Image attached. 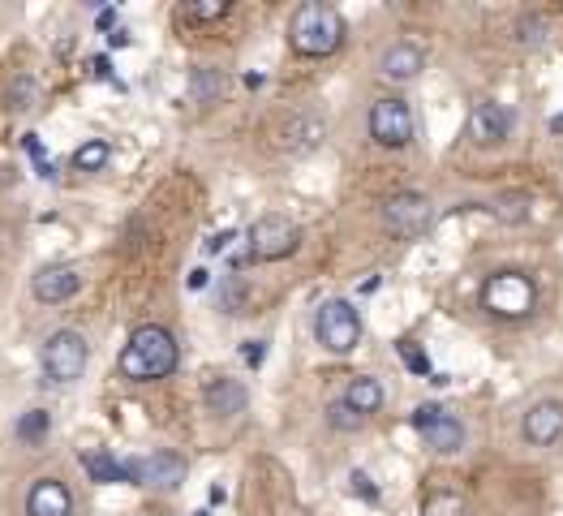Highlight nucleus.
<instances>
[{"mask_svg": "<svg viewBox=\"0 0 563 516\" xmlns=\"http://www.w3.org/2000/svg\"><path fill=\"white\" fill-rule=\"evenodd\" d=\"M396 349H400V357H404V366H409V370H413V375H430V362H426V357H422V353H417V349H413V344H409V340H400V344H396Z\"/></svg>", "mask_w": 563, "mask_h": 516, "instance_id": "obj_30", "label": "nucleus"}, {"mask_svg": "<svg viewBox=\"0 0 563 516\" xmlns=\"http://www.w3.org/2000/svg\"><path fill=\"white\" fill-rule=\"evenodd\" d=\"M241 353H245V362H250V366H258V362H263V353H267V349H263V340H250Z\"/></svg>", "mask_w": 563, "mask_h": 516, "instance_id": "obj_32", "label": "nucleus"}, {"mask_svg": "<svg viewBox=\"0 0 563 516\" xmlns=\"http://www.w3.org/2000/svg\"><path fill=\"white\" fill-rule=\"evenodd\" d=\"M228 241H237V233H233V228H224V233H215V237L207 241V254H224V250H228Z\"/></svg>", "mask_w": 563, "mask_h": 516, "instance_id": "obj_31", "label": "nucleus"}, {"mask_svg": "<svg viewBox=\"0 0 563 516\" xmlns=\"http://www.w3.org/2000/svg\"><path fill=\"white\" fill-rule=\"evenodd\" d=\"M314 336L331 353H353L357 340H362V319H357L353 301H344V297L323 301L319 314H314Z\"/></svg>", "mask_w": 563, "mask_h": 516, "instance_id": "obj_4", "label": "nucleus"}, {"mask_svg": "<svg viewBox=\"0 0 563 516\" xmlns=\"http://www.w3.org/2000/svg\"><path fill=\"white\" fill-rule=\"evenodd\" d=\"M207 280H211V271H207V267L190 271V289H207Z\"/></svg>", "mask_w": 563, "mask_h": 516, "instance_id": "obj_33", "label": "nucleus"}, {"mask_svg": "<svg viewBox=\"0 0 563 516\" xmlns=\"http://www.w3.org/2000/svg\"><path fill=\"white\" fill-rule=\"evenodd\" d=\"M224 91V78L215 74V69H194L190 74V99L194 104H211V99H220Z\"/></svg>", "mask_w": 563, "mask_h": 516, "instance_id": "obj_21", "label": "nucleus"}, {"mask_svg": "<svg viewBox=\"0 0 563 516\" xmlns=\"http://www.w3.org/2000/svg\"><path fill=\"white\" fill-rule=\"evenodd\" d=\"M112 22H117V9H104V13H99V31H108Z\"/></svg>", "mask_w": 563, "mask_h": 516, "instance_id": "obj_35", "label": "nucleus"}, {"mask_svg": "<svg viewBox=\"0 0 563 516\" xmlns=\"http://www.w3.org/2000/svg\"><path fill=\"white\" fill-rule=\"evenodd\" d=\"M529 194H503V198H495V220H503V224H525L529 220Z\"/></svg>", "mask_w": 563, "mask_h": 516, "instance_id": "obj_22", "label": "nucleus"}, {"mask_svg": "<svg viewBox=\"0 0 563 516\" xmlns=\"http://www.w3.org/2000/svg\"><path fill=\"white\" fill-rule=\"evenodd\" d=\"M228 9H233L228 0H190V5H185V18L190 22H220Z\"/></svg>", "mask_w": 563, "mask_h": 516, "instance_id": "obj_25", "label": "nucleus"}, {"mask_svg": "<svg viewBox=\"0 0 563 516\" xmlns=\"http://www.w3.org/2000/svg\"><path fill=\"white\" fill-rule=\"evenodd\" d=\"M82 465L95 482H129V465L117 461L112 452H82Z\"/></svg>", "mask_w": 563, "mask_h": 516, "instance_id": "obj_19", "label": "nucleus"}, {"mask_svg": "<svg viewBox=\"0 0 563 516\" xmlns=\"http://www.w3.org/2000/svg\"><path fill=\"white\" fill-rule=\"evenodd\" d=\"M202 400H207V409L215 413V418H237L250 396H245V387L237 379H211L207 392H202Z\"/></svg>", "mask_w": 563, "mask_h": 516, "instance_id": "obj_17", "label": "nucleus"}, {"mask_svg": "<svg viewBox=\"0 0 563 516\" xmlns=\"http://www.w3.org/2000/svg\"><path fill=\"white\" fill-rule=\"evenodd\" d=\"M383 383L379 379H370V375H357L349 387H344V405H349L353 413H362V418H366V413H379L383 409Z\"/></svg>", "mask_w": 563, "mask_h": 516, "instance_id": "obj_18", "label": "nucleus"}, {"mask_svg": "<svg viewBox=\"0 0 563 516\" xmlns=\"http://www.w3.org/2000/svg\"><path fill=\"white\" fill-rule=\"evenodd\" d=\"M181 362V349H177V336L160 323H142L134 327V336L125 340V349L117 357L121 375L134 379V383H155V379H168Z\"/></svg>", "mask_w": 563, "mask_h": 516, "instance_id": "obj_1", "label": "nucleus"}, {"mask_svg": "<svg viewBox=\"0 0 563 516\" xmlns=\"http://www.w3.org/2000/svg\"><path fill=\"white\" fill-rule=\"evenodd\" d=\"M35 95H39V86H35V78H26V74H18L13 78V86H9V108H31L35 104Z\"/></svg>", "mask_w": 563, "mask_h": 516, "instance_id": "obj_26", "label": "nucleus"}, {"mask_svg": "<svg viewBox=\"0 0 563 516\" xmlns=\"http://www.w3.org/2000/svg\"><path fill=\"white\" fill-rule=\"evenodd\" d=\"M86 362H91V344L74 327H56L39 349V366L48 383H78L86 375Z\"/></svg>", "mask_w": 563, "mask_h": 516, "instance_id": "obj_3", "label": "nucleus"}, {"mask_svg": "<svg viewBox=\"0 0 563 516\" xmlns=\"http://www.w3.org/2000/svg\"><path fill=\"white\" fill-rule=\"evenodd\" d=\"M78 271L74 267H43L39 276L31 280V293H35V301H43V306H61V301H69L78 293Z\"/></svg>", "mask_w": 563, "mask_h": 516, "instance_id": "obj_13", "label": "nucleus"}, {"mask_svg": "<svg viewBox=\"0 0 563 516\" xmlns=\"http://www.w3.org/2000/svg\"><path fill=\"white\" fill-rule=\"evenodd\" d=\"M125 465H129V482L151 486V491H177L185 482V456H177V452H151V456H138V461H125Z\"/></svg>", "mask_w": 563, "mask_h": 516, "instance_id": "obj_10", "label": "nucleus"}, {"mask_svg": "<svg viewBox=\"0 0 563 516\" xmlns=\"http://www.w3.org/2000/svg\"><path fill=\"white\" fill-rule=\"evenodd\" d=\"M26 516H74V495L65 482L56 478H39L26 495Z\"/></svg>", "mask_w": 563, "mask_h": 516, "instance_id": "obj_12", "label": "nucleus"}, {"mask_svg": "<svg viewBox=\"0 0 563 516\" xmlns=\"http://www.w3.org/2000/svg\"><path fill=\"white\" fill-rule=\"evenodd\" d=\"M370 138L379 147H409L413 142V112L404 99L387 95V99H374L370 108Z\"/></svg>", "mask_w": 563, "mask_h": 516, "instance_id": "obj_8", "label": "nucleus"}, {"mask_svg": "<svg viewBox=\"0 0 563 516\" xmlns=\"http://www.w3.org/2000/svg\"><path fill=\"white\" fill-rule=\"evenodd\" d=\"M125 43H129V31H125V26H117V31H112V48H125Z\"/></svg>", "mask_w": 563, "mask_h": 516, "instance_id": "obj_36", "label": "nucleus"}, {"mask_svg": "<svg viewBox=\"0 0 563 516\" xmlns=\"http://www.w3.org/2000/svg\"><path fill=\"white\" fill-rule=\"evenodd\" d=\"M297 246H301V228L293 220H284V215H263L245 233V250L258 263H280V258L297 254Z\"/></svg>", "mask_w": 563, "mask_h": 516, "instance_id": "obj_5", "label": "nucleus"}, {"mask_svg": "<svg viewBox=\"0 0 563 516\" xmlns=\"http://www.w3.org/2000/svg\"><path fill=\"white\" fill-rule=\"evenodd\" d=\"M95 74H104V78H112V61H108V56H95Z\"/></svg>", "mask_w": 563, "mask_h": 516, "instance_id": "obj_34", "label": "nucleus"}, {"mask_svg": "<svg viewBox=\"0 0 563 516\" xmlns=\"http://www.w3.org/2000/svg\"><path fill=\"white\" fill-rule=\"evenodd\" d=\"M409 422L435 452H460L465 448V422L452 418V413L439 409V405H417Z\"/></svg>", "mask_w": 563, "mask_h": 516, "instance_id": "obj_9", "label": "nucleus"}, {"mask_svg": "<svg viewBox=\"0 0 563 516\" xmlns=\"http://www.w3.org/2000/svg\"><path fill=\"white\" fill-rule=\"evenodd\" d=\"M512 129V112L495 104V99H482V104H473L469 112V138L478 142V147H495V142L508 138Z\"/></svg>", "mask_w": 563, "mask_h": 516, "instance_id": "obj_11", "label": "nucleus"}, {"mask_svg": "<svg viewBox=\"0 0 563 516\" xmlns=\"http://www.w3.org/2000/svg\"><path fill=\"white\" fill-rule=\"evenodd\" d=\"M551 134H563V112H559V117H551Z\"/></svg>", "mask_w": 563, "mask_h": 516, "instance_id": "obj_37", "label": "nucleus"}, {"mask_svg": "<svg viewBox=\"0 0 563 516\" xmlns=\"http://www.w3.org/2000/svg\"><path fill=\"white\" fill-rule=\"evenodd\" d=\"M422 516H465V499L456 491H435L422 504Z\"/></svg>", "mask_w": 563, "mask_h": 516, "instance_id": "obj_24", "label": "nucleus"}, {"mask_svg": "<svg viewBox=\"0 0 563 516\" xmlns=\"http://www.w3.org/2000/svg\"><path fill=\"white\" fill-rule=\"evenodd\" d=\"M482 306L490 314H499V319H525L533 310V284L525 276H516V271H499V276H490L482 284Z\"/></svg>", "mask_w": 563, "mask_h": 516, "instance_id": "obj_6", "label": "nucleus"}, {"mask_svg": "<svg viewBox=\"0 0 563 516\" xmlns=\"http://www.w3.org/2000/svg\"><path fill=\"white\" fill-rule=\"evenodd\" d=\"M18 439H26V443H39V439H48V430H52V418L43 409H31V413H22L18 418Z\"/></svg>", "mask_w": 563, "mask_h": 516, "instance_id": "obj_23", "label": "nucleus"}, {"mask_svg": "<svg viewBox=\"0 0 563 516\" xmlns=\"http://www.w3.org/2000/svg\"><path fill=\"white\" fill-rule=\"evenodd\" d=\"M327 422L336 426V430H357V426H362V413H353L344 400H336V405L327 409Z\"/></svg>", "mask_w": 563, "mask_h": 516, "instance_id": "obj_27", "label": "nucleus"}, {"mask_svg": "<svg viewBox=\"0 0 563 516\" xmlns=\"http://www.w3.org/2000/svg\"><path fill=\"white\" fill-rule=\"evenodd\" d=\"M349 486H353V495H362V499H366V504H379V486L370 482V473L353 469V473H349Z\"/></svg>", "mask_w": 563, "mask_h": 516, "instance_id": "obj_29", "label": "nucleus"}, {"mask_svg": "<svg viewBox=\"0 0 563 516\" xmlns=\"http://www.w3.org/2000/svg\"><path fill=\"white\" fill-rule=\"evenodd\" d=\"M516 39H521L525 48H538V43L546 39V26H542V18H521V26H516Z\"/></svg>", "mask_w": 563, "mask_h": 516, "instance_id": "obj_28", "label": "nucleus"}, {"mask_svg": "<svg viewBox=\"0 0 563 516\" xmlns=\"http://www.w3.org/2000/svg\"><path fill=\"white\" fill-rule=\"evenodd\" d=\"M323 138H327V125H323L319 117H314V112H297V117H288L284 129H280V147H284V151H293V155L314 151Z\"/></svg>", "mask_w": 563, "mask_h": 516, "instance_id": "obj_14", "label": "nucleus"}, {"mask_svg": "<svg viewBox=\"0 0 563 516\" xmlns=\"http://www.w3.org/2000/svg\"><path fill=\"white\" fill-rule=\"evenodd\" d=\"M422 69H426V52L417 43H392L379 61V74L387 82H413Z\"/></svg>", "mask_w": 563, "mask_h": 516, "instance_id": "obj_16", "label": "nucleus"}, {"mask_svg": "<svg viewBox=\"0 0 563 516\" xmlns=\"http://www.w3.org/2000/svg\"><path fill=\"white\" fill-rule=\"evenodd\" d=\"M108 160H112V147L104 138H91V142H82V147L74 151V168L78 172H99Z\"/></svg>", "mask_w": 563, "mask_h": 516, "instance_id": "obj_20", "label": "nucleus"}, {"mask_svg": "<svg viewBox=\"0 0 563 516\" xmlns=\"http://www.w3.org/2000/svg\"><path fill=\"white\" fill-rule=\"evenodd\" d=\"M288 43L301 56H331L344 43V18L323 0H306L288 22Z\"/></svg>", "mask_w": 563, "mask_h": 516, "instance_id": "obj_2", "label": "nucleus"}, {"mask_svg": "<svg viewBox=\"0 0 563 516\" xmlns=\"http://www.w3.org/2000/svg\"><path fill=\"white\" fill-rule=\"evenodd\" d=\"M383 224L392 228V237L413 241V237H422L426 228L435 224V207H430L426 194L404 190V194H392V198L383 203Z\"/></svg>", "mask_w": 563, "mask_h": 516, "instance_id": "obj_7", "label": "nucleus"}, {"mask_svg": "<svg viewBox=\"0 0 563 516\" xmlns=\"http://www.w3.org/2000/svg\"><path fill=\"white\" fill-rule=\"evenodd\" d=\"M194 516H211V512H194Z\"/></svg>", "mask_w": 563, "mask_h": 516, "instance_id": "obj_38", "label": "nucleus"}, {"mask_svg": "<svg viewBox=\"0 0 563 516\" xmlns=\"http://www.w3.org/2000/svg\"><path fill=\"white\" fill-rule=\"evenodd\" d=\"M559 435H563V405L542 400V405H533L525 413V439L533 443V448H551Z\"/></svg>", "mask_w": 563, "mask_h": 516, "instance_id": "obj_15", "label": "nucleus"}]
</instances>
